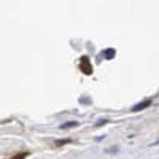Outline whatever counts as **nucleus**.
Here are the masks:
<instances>
[{
  "instance_id": "f03ea898",
  "label": "nucleus",
  "mask_w": 159,
  "mask_h": 159,
  "mask_svg": "<svg viewBox=\"0 0 159 159\" xmlns=\"http://www.w3.org/2000/svg\"><path fill=\"white\" fill-rule=\"evenodd\" d=\"M151 102H153L151 99H145V100H142V102L135 103L130 110H132V111H140V110H145V108H148L150 105H151Z\"/></svg>"
},
{
  "instance_id": "39448f33",
  "label": "nucleus",
  "mask_w": 159,
  "mask_h": 159,
  "mask_svg": "<svg viewBox=\"0 0 159 159\" xmlns=\"http://www.w3.org/2000/svg\"><path fill=\"white\" fill-rule=\"evenodd\" d=\"M29 156V151H19V153H16L15 156H11L10 159H25Z\"/></svg>"
},
{
  "instance_id": "423d86ee",
  "label": "nucleus",
  "mask_w": 159,
  "mask_h": 159,
  "mask_svg": "<svg viewBox=\"0 0 159 159\" xmlns=\"http://www.w3.org/2000/svg\"><path fill=\"white\" fill-rule=\"evenodd\" d=\"M70 142H72V139H59V140L54 142V145H56V147H62V145H67Z\"/></svg>"
},
{
  "instance_id": "6e6552de",
  "label": "nucleus",
  "mask_w": 159,
  "mask_h": 159,
  "mask_svg": "<svg viewBox=\"0 0 159 159\" xmlns=\"http://www.w3.org/2000/svg\"><path fill=\"white\" fill-rule=\"evenodd\" d=\"M103 124H107V119H100L99 123H96V127H99V126H103Z\"/></svg>"
},
{
  "instance_id": "0eeeda50",
  "label": "nucleus",
  "mask_w": 159,
  "mask_h": 159,
  "mask_svg": "<svg viewBox=\"0 0 159 159\" xmlns=\"http://www.w3.org/2000/svg\"><path fill=\"white\" fill-rule=\"evenodd\" d=\"M105 151H107V153H118V151H119V148H118V147H115V148H108V150H105Z\"/></svg>"
},
{
  "instance_id": "20e7f679",
  "label": "nucleus",
  "mask_w": 159,
  "mask_h": 159,
  "mask_svg": "<svg viewBox=\"0 0 159 159\" xmlns=\"http://www.w3.org/2000/svg\"><path fill=\"white\" fill-rule=\"evenodd\" d=\"M76 126H80V123H78V121H67V123L61 124V126H59V129L65 130V129H72V127H76Z\"/></svg>"
},
{
  "instance_id": "f257e3e1",
  "label": "nucleus",
  "mask_w": 159,
  "mask_h": 159,
  "mask_svg": "<svg viewBox=\"0 0 159 159\" xmlns=\"http://www.w3.org/2000/svg\"><path fill=\"white\" fill-rule=\"evenodd\" d=\"M78 67H80V70H81L84 75H91L92 73V65H91V61H89L88 56H81Z\"/></svg>"
},
{
  "instance_id": "7ed1b4c3",
  "label": "nucleus",
  "mask_w": 159,
  "mask_h": 159,
  "mask_svg": "<svg viewBox=\"0 0 159 159\" xmlns=\"http://www.w3.org/2000/svg\"><path fill=\"white\" fill-rule=\"evenodd\" d=\"M116 56V49H113V48H108V49H103L100 54H99V57H103V59H107V61H110V59H113Z\"/></svg>"
}]
</instances>
